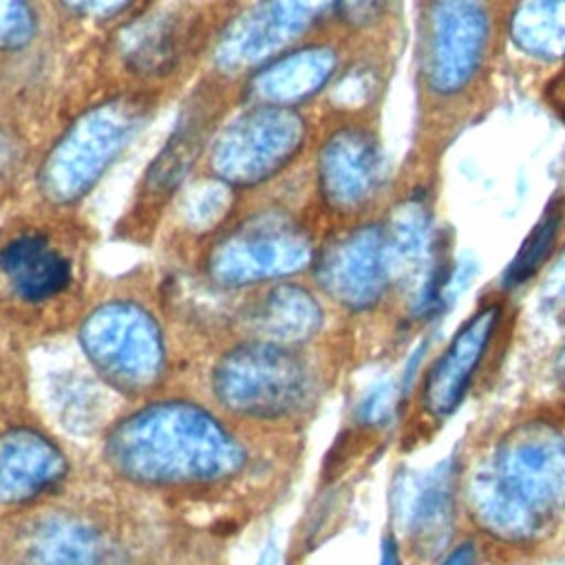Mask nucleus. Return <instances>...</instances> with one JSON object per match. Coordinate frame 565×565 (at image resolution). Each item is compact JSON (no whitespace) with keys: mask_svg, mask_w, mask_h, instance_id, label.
I'll return each instance as SVG.
<instances>
[{"mask_svg":"<svg viewBox=\"0 0 565 565\" xmlns=\"http://www.w3.org/2000/svg\"><path fill=\"white\" fill-rule=\"evenodd\" d=\"M106 463L141 488L210 486L247 461L238 437L205 406L161 399L121 417L104 444Z\"/></svg>","mask_w":565,"mask_h":565,"instance_id":"f257e3e1","label":"nucleus"},{"mask_svg":"<svg viewBox=\"0 0 565 565\" xmlns=\"http://www.w3.org/2000/svg\"><path fill=\"white\" fill-rule=\"evenodd\" d=\"M475 521L505 541H525L565 508V435L547 422L512 428L468 486Z\"/></svg>","mask_w":565,"mask_h":565,"instance_id":"f03ea898","label":"nucleus"},{"mask_svg":"<svg viewBox=\"0 0 565 565\" xmlns=\"http://www.w3.org/2000/svg\"><path fill=\"white\" fill-rule=\"evenodd\" d=\"M212 393L232 415L280 419L307 402L309 371L289 347L254 340L230 349L214 364Z\"/></svg>","mask_w":565,"mask_h":565,"instance_id":"7ed1b4c3","label":"nucleus"},{"mask_svg":"<svg viewBox=\"0 0 565 565\" xmlns=\"http://www.w3.org/2000/svg\"><path fill=\"white\" fill-rule=\"evenodd\" d=\"M79 344L95 373L126 395L150 391L166 371L161 329L132 300H108L95 307L79 327Z\"/></svg>","mask_w":565,"mask_h":565,"instance_id":"20e7f679","label":"nucleus"},{"mask_svg":"<svg viewBox=\"0 0 565 565\" xmlns=\"http://www.w3.org/2000/svg\"><path fill=\"white\" fill-rule=\"evenodd\" d=\"M137 108L117 99L79 117L57 141L42 168V190L51 201L79 199L110 166L137 128Z\"/></svg>","mask_w":565,"mask_h":565,"instance_id":"39448f33","label":"nucleus"},{"mask_svg":"<svg viewBox=\"0 0 565 565\" xmlns=\"http://www.w3.org/2000/svg\"><path fill=\"white\" fill-rule=\"evenodd\" d=\"M309 260L311 243L300 227L278 214H260L214 245L207 271L218 285L245 287L296 274Z\"/></svg>","mask_w":565,"mask_h":565,"instance_id":"423d86ee","label":"nucleus"},{"mask_svg":"<svg viewBox=\"0 0 565 565\" xmlns=\"http://www.w3.org/2000/svg\"><path fill=\"white\" fill-rule=\"evenodd\" d=\"M302 119L285 106H258L218 137L212 163L230 183H256L280 170L302 146Z\"/></svg>","mask_w":565,"mask_h":565,"instance_id":"0eeeda50","label":"nucleus"},{"mask_svg":"<svg viewBox=\"0 0 565 565\" xmlns=\"http://www.w3.org/2000/svg\"><path fill=\"white\" fill-rule=\"evenodd\" d=\"M391 274L386 236L375 225L333 236L316 256L318 285L349 309L373 307L382 298Z\"/></svg>","mask_w":565,"mask_h":565,"instance_id":"6e6552de","label":"nucleus"},{"mask_svg":"<svg viewBox=\"0 0 565 565\" xmlns=\"http://www.w3.org/2000/svg\"><path fill=\"white\" fill-rule=\"evenodd\" d=\"M486 40L488 13L481 0H435L426 53L430 90L459 93L479 68Z\"/></svg>","mask_w":565,"mask_h":565,"instance_id":"1a4fd4ad","label":"nucleus"},{"mask_svg":"<svg viewBox=\"0 0 565 565\" xmlns=\"http://www.w3.org/2000/svg\"><path fill=\"white\" fill-rule=\"evenodd\" d=\"M499 320L501 305L490 302L479 307L433 362L422 386V406L430 417L446 419L461 406L490 349Z\"/></svg>","mask_w":565,"mask_h":565,"instance_id":"9d476101","label":"nucleus"},{"mask_svg":"<svg viewBox=\"0 0 565 565\" xmlns=\"http://www.w3.org/2000/svg\"><path fill=\"white\" fill-rule=\"evenodd\" d=\"M66 472V455L42 430L22 424L0 430V503H29L57 488Z\"/></svg>","mask_w":565,"mask_h":565,"instance_id":"9b49d317","label":"nucleus"},{"mask_svg":"<svg viewBox=\"0 0 565 565\" xmlns=\"http://www.w3.org/2000/svg\"><path fill=\"white\" fill-rule=\"evenodd\" d=\"M382 179L375 139L360 128L329 137L320 152V188L331 207L353 212L373 199Z\"/></svg>","mask_w":565,"mask_h":565,"instance_id":"f8f14e48","label":"nucleus"},{"mask_svg":"<svg viewBox=\"0 0 565 565\" xmlns=\"http://www.w3.org/2000/svg\"><path fill=\"white\" fill-rule=\"evenodd\" d=\"M329 0H265L232 33H227L218 60L227 66L254 62L296 38Z\"/></svg>","mask_w":565,"mask_h":565,"instance_id":"ddd939ff","label":"nucleus"},{"mask_svg":"<svg viewBox=\"0 0 565 565\" xmlns=\"http://www.w3.org/2000/svg\"><path fill=\"white\" fill-rule=\"evenodd\" d=\"M0 271L22 300L40 302L71 282V260L44 236L20 234L0 247Z\"/></svg>","mask_w":565,"mask_h":565,"instance_id":"4468645a","label":"nucleus"},{"mask_svg":"<svg viewBox=\"0 0 565 565\" xmlns=\"http://www.w3.org/2000/svg\"><path fill=\"white\" fill-rule=\"evenodd\" d=\"M457 468L455 459H444L430 468L408 497L406 530L415 545L426 556L437 554L452 530L455 519Z\"/></svg>","mask_w":565,"mask_h":565,"instance_id":"2eb2a0df","label":"nucleus"},{"mask_svg":"<svg viewBox=\"0 0 565 565\" xmlns=\"http://www.w3.org/2000/svg\"><path fill=\"white\" fill-rule=\"evenodd\" d=\"M106 536L90 521L73 514L42 519L22 547L24 565H102Z\"/></svg>","mask_w":565,"mask_h":565,"instance_id":"dca6fc26","label":"nucleus"},{"mask_svg":"<svg viewBox=\"0 0 565 565\" xmlns=\"http://www.w3.org/2000/svg\"><path fill=\"white\" fill-rule=\"evenodd\" d=\"M322 324L318 300L298 285H276L254 311V327L260 340L274 344H298L309 340Z\"/></svg>","mask_w":565,"mask_h":565,"instance_id":"f3484780","label":"nucleus"},{"mask_svg":"<svg viewBox=\"0 0 565 565\" xmlns=\"http://www.w3.org/2000/svg\"><path fill=\"white\" fill-rule=\"evenodd\" d=\"M331 68L333 55L324 49L294 53L254 79V95L267 106L294 104L318 90Z\"/></svg>","mask_w":565,"mask_h":565,"instance_id":"a211bd4d","label":"nucleus"},{"mask_svg":"<svg viewBox=\"0 0 565 565\" xmlns=\"http://www.w3.org/2000/svg\"><path fill=\"white\" fill-rule=\"evenodd\" d=\"M512 35L530 55H565V0H523L512 20Z\"/></svg>","mask_w":565,"mask_h":565,"instance_id":"6ab92c4d","label":"nucleus"},{"mask_svg":"<svg viewBox=\"0 0 565 565\" xmlns=\"http://www.w3.org/2000/svg\"><path fill=\"white\" fill-rule=\"evenodd\" d=\"M179 33V24L168 15L135 26L126 38V62L139 73L166 71L177 60Z\"/></svg>","mask_w":565,"mask_h":565,"instance_id":"aec40b11","label":"nucleus"},{"mask_svg":"<svg viewBox=\"0 0 565 565\" xmlns=\"http://www.w3.org/2000/svg\"><path fill=\"white\" fill-rule=\"evenodd\" d=\"M561 223H563V203H561V199H554L545 207L539 223L530 230V234L521 243V247L514 254V258L510 260V265L505 267V271L501 276V285L505 289H514V287L527 282L539 271V267L545 263V258L552 252V245L558 236Z\"/></svg>","mask_w":565,"mask_h":565,"instance_id":"412c9836","label":"nucleus"},{"mask_svg":"<svg viewBox=\"0 0 565 565\" xmlns=\"http://www.w3.org/2000/svg\"><path fill=\"white\" fill-rule=\"evenodd\" d=\"M196 119L192 117L188 124H183L179 128V132L170 139V143L163 148V152L157 157V163L152 166L150 174H148V183L159 192V188H170L174 185L183 172L188 170L192 157L196 154L199 148V124H194Z\"/></svg>","mask_w":565,"mask_h":565,"instance_id":"4be33fe9","label":"nucleus"},{"mask_svg":"<svg viewBox=\"0 0 565 565\" xmlns=\"http://www.w3.org/2000/svg\"><path fill=\"white\" fill-rule=\"evenodd\" d=\"M35 33L31 0H0V49H20Z\"/></svg>","mask_w":565,"mask_h":565,"instance_id":"5701e85b","label":"nucleus"},{"mask_svg":"<svg viewBox=\"0 0 565 565\" xmlns=\"http://www.w3.org/2000/svg\"><path fill=\"white\" fill-rule=\"evenodd\" d=\"M227 203H230L227 190L223 185L205 183L196 192H192V196L188 199L185 214L192 225L207 227V225H214L223 216V210L227 207Z\"/></svg>","mask_w":565,"mask_h":565,"instance_id":"b1692460","label":"nucleus"},{"mask_svg":"<svg viewBox=\"0 0 565 565\" xmlns=\"http://www.w3.org/2000/svg\"><path fill=\"white\" fill-rule=\"evenodd\" d=\"M333 2L342 22L351 26H366L375 22L388 4V0H333Z\"/></svg>","mask_w":565,"mask_h":565,"instance_id":"393cba45","label":"nucleus"},{"mask_svg":"<svg viewBox=\"0 0 565 565\" xmlns=\"http://www.w3.org/2000/svg\"><path fill=\"white\" fill-rule=\"evenodd\" d=\"M391 402H393V386L388 382L377 384L364 395L360 404V417L369 424L382 422L391 413Z\"/></svg>","mask_w":565,"mask_h":565,"instance_id":"a878e982","label":"nucleus"},{"mask_svg":"<svg viewBox=\"0 0 565 565\" xmlns=\"http://www.w3.org/2000/svg\"><path fill=\"white\" fill-rule=\"evenodd\" d=\"M62 2L79 18L102 20L121 11L130 0H62Z\"/></svg>","mask_w":565,"mask_h":565,"instance_id":"bb28decb","label":"nucleus"},{"mask_svg":"<svg viewBox=\"0 0 565 565\" xmlns=\"http://www.w3.org/2000/svg\"><path fill=\"white\" fill-rule=\"evenodd\" d=\"M545 302L558 318H565V252H563L561 260L556 263V267L552 269V276L547 280Z\"/></svg>","mask_w":565,"mask_h":565,"instance_id":"cd10ccee","label":"nucleus"},{"mask_svg":"<svg viewBox=\"0 0 565 565\" xmlns=\"http://www.w3.org/2000/svg\"><path fill=\"white\" fill-rule=\"evenodd\" d=\"M437 565H477V550L470 541L461 543L452 552H448Z\"/></svg>","mask_w":565,"mask_h":565,"instance_id":"c85d7f7f","label":"nucleus"},{"mask_svg":"<svg viewBox=\"0 0 565 565\" xmlns=\"http://www.w3.org/2000/svg\"><path fill=\"white\" fill-rule=\"evenodd\" d=\"M547 99L554 110L565 119V68L547 84Z\"/></svg>","mask_w":565,"mask_h":565,"instance_id":"c756f323","label":"nucleus"},{"mask_svg":"<svg viewBox=\"0 0 565 565\" xmlns=\"http://www.w3.org/2000/svg\"><path fill=\"white\" fill-rule=\"evenodd\" d=\"M377 565H402L399 547H397V541H395L393 536H384V539H382L380 563H377Z\"/></svg>","mask_w":565,"mask_h":565,"instance_id":"7c9ffc66","label":"nucleus"},{"mask_svg":"<svg viewBox=\"0 0 565 565\" xmlns=\"http://www.w3.org/2000/svg\"><path fill=\"white\" fill-rule=\"evenodd\" d=\"M558 373L565 375V349L561 351V358H558Z\"/></svg>","mask_w":565,"mask_h":565,"instance_id":"2f4dec72","label":"nucleus"}]
</instances>
